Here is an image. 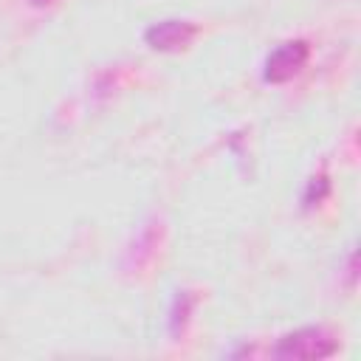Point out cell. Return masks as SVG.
Returning a JSON list of instances; mask_svg holds the SVG:
<instances>
[{"instance_id":"4","label":"cell","mask_w":361,"mask_h":361,"mask_svg":"<svg viewBox=\"0 0 361 361\" xmlns=\"http://www.w3.org/2000/svg\"><path fill=\"white\" fill-rule=\"evenodd\" d=\"M192 310H195V293L192 290H178L175 299H172V307H169V336L178 341L192 319Z\"/></svg>"},{"instance_id":"1","label":"cell","mask_w":361,"mask_h":361,"mask_svg":"<svg viewBox=\"0 0 361 361\" xmlns=\"http://www.w3.org/2000/svg\"><path fill=\"white\" fill-rule=\"evenodd\" d=\"M271 353H274V358H288V361L330 358L338 353V338L322 324H307V327H299V330L279 336Z\"/></svg>"},{"instance_id":"3","label":"cell","mask_w":361,"mask_h":361,"mask_svg":"<svg viewBox=\"0 0 361 361\" xmlns=\"http://www.w3.org/2000/svg\"><path fill=\"white\" fill-rule=\"evenodd\" d=\"M197 31L200 28L192 20H161L144 31V42L152 51H180L197 37Z\"/></svg>"},{"instance_id":"7","label":"cell","mask_w":361,"mask_h":361,"mask_svg":"<svg viewBox=\"0 0 361 361\" xmlns=\"http://www.w3.org/2000/svg\"><path fill=\"white\" fill-rule=\"evenodd\" d=\"M34 8H45V6H51V3H56V0H28Z\"/></svg>"},{"instance_id":"5","label":"cell","mask_w":361,"mask_h":361,"mask_svg":"<svg viewBox=\"0 0 361 361\" xmlns=\"http://www.w3.org/2000/svg\"><path fill=\"white\" fill-rule=\"evenodd\" d=\"M327 195H330V178H327V172H319V175H313V178L307 180L305 195H302V203H305V209L310 212V209L322 206V203L327 200Z\"/></svg>"},{"instance_id":"2","label":"cell","mask_w":361,"mask_h":361,"mask_svg":"<svg viewBox=\"0 0 361 361\" xmlns=\"http://www.w3.org/2000/svg\"><path fill=\"white\" fill-rule=\"evenodd\" d=\"M310 59V42L307 39H285L282 45H276L262 65V79L268 85H282L290 82Z\"/></svg>"},{"instance_id":"6","label":"cell","mask_w":361,"mask_h":361,"mask_svg":"<svg viewBox=\"0 0 361 361\" xmlns=\"http://www.w3.org/2000/svg\"><path fill=\"white\" fill-rule=\"evenodd\" d=\"M155 243H158V234H155V228H144L141 234H138V240L133 243V251H130V257H135V268L152 254V248H155Z\"/></svg>"}]
</instances>
